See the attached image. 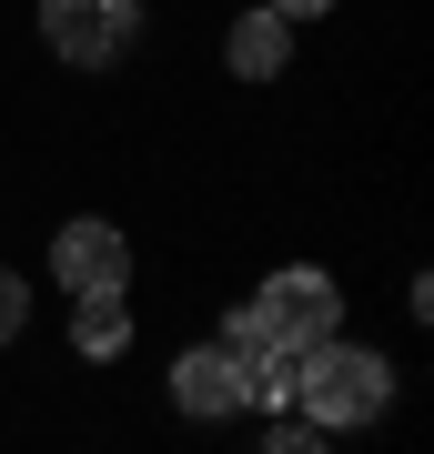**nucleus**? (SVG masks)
Returning <instances> with one entry per match:
<instances>
[{
  "label": "nucleus",
  "instance_id": "1",
  "mask_svg": "<svg viewBox=\"0 0 434 454\" xmlns=\"http://www.w3.org/2000/svg\"><path fill=\"white\" fill-rule=\"evenodd\" d=\"M394 404V364L364 354V343H313V354H293V414L313 424V434H343V424H374Z\"/></svg>",
  "mask_w": 434,
  "mask_h": 454
},
{
  "label": "nucleus",
  "instance_id": "2",
  "mask_svg": "<svg viewBox=\"0 0 434 454\" xmlns=\"http://www.w3.org/2000/svg\"><path fill=\"white\" fill-rule=\"evenodd\" d=\"M41 41L71 71H112L142 41V0H41Z\"/></svg>",
  "mask_w": 434,
  "mask_h": 454
},
{
  "label": "nucleus",
  "instance_id": "3",
  "mask_svg": "<svg viewBox=\"0 0 434 454\" xmlns=\"http://www.w3.org/2000/svg\"><path fill=\"white\" fill-rule=\"evenodd\" d=\"M253 313L293 343V354H313V343H334V333H343V283L323 273V262H283V273H263Z\"/></svg>",
  "mask_w": 434,
  "mask_h": 454
},
{
  "label": "nucleus",
  "instance_id": "4",
  "mask_svg": "<svg viewBox=\"0 0 434 454\" xmlns=\"http://www.w3.org/2000/svg\"><path fill=\"white\" fill-rule=\"evenodd\" d=\"M51 283H61L71 303H81V293H122L131 283V232L101 223V212L61 223V232H51Z\"/></svg>",
  "mask_w": 434,
  "mask_h": 454
},
{
  "label": "nucleus",
  "instance_id": "5",
  "mask_svg": "<svg viewBox=\"0 0 434 454\" xmlns=\"http://www.w3.org/2000/svg\"><path fill=\"white\" fill-rule=\"evenodd\" d=\"M223 354L242 364V384H253V414H293V343L263 324L253 303L223 313Z\"/></svg>",
  "mask_w": 434,
  "mask_h": 454
},
{
  "label": "nucleus",
  "instance_id": "6",
  "mask_svg": "<svg viewBox=\"0 0 434 454\" xmlns=\"http://www.w3.org/2000/svg\"><path fill=\"white\" fill-rule=\"evenodd\" d=\"M172 414H193V424L253 414V384H242V364L223 354V343H193V354H172Z\"/></svg>",
  "mask_w": 434,
  "mask_h": 454
},
{
  "label": "nucleus",
  "instance_id": "7",
  "mask_svg": "<svg viewBox=\"0 0 434 454\" xmlns=\"http://www.w3.org/2000/svg\"><path fill=\"white\" fill-rule=\"evenodd\" d=\"M223 71H242V82H273V71H293V20H273L253 0V11L223 31Z\"/></svg>",
  "mask_w": 434,
  "mask_h": 454
},
{
  "label": "nucleus",
  "instance_id": "8",
  "mask_svg": "<svg viewBox=\"0 0 434 454\" xmlns=\"http://www.w3.org/2000/svg\"><path fill=\"white\" fill-rule=\"evenodd\" d=\"M131 324H142V313H131V283H122V293H81V303H71V343H81V364L131 354Z\"/></svg>",
  "mask_w": 434,
  "mask_h": 454
},
{
  "label": "nucleus",
  "instance_id": "9",
  "mask_svg": "<svg viewBox=\"0 0 434 454\" xmlns=\"http://www.w3.org/2000/svg\"><path fill=\"white\" fill-rule=\"evenodd\" d=\"M263 454H323V434L304 414H273V424H263Z\"/></svg>",
  "mask_w": 434,
  "mask_h": 454
},
{
  "label": "nucleus",
  "instance_id": "10",
  "mask_svg": "<svg viewBox=\"0 0 434 454\" xmlns=\"http://www.w3.org/2000/svg\"><path fill=\"white\" fill-rule=\"evenodd\" d=\"M20 324H31V283L0 262V343H20Z\"/></svg>",
  "mask_w": 434,
  "mask_h": 454
},
{
  "label": "nucleus",
  "instance_id": "11",
  "mask_svg": "<svg viewBox=\"0 0 434 454\" xmlns=\"http://www.w3.org/2000/svg\"><path fill=\"white\" fill-rule=\"evenodd\" d=\"M263 11H273V20H323L334 0H263Z\"/></svg>",
  "mask_w": 434,
  "mask_h": 454
}]
</instances>
